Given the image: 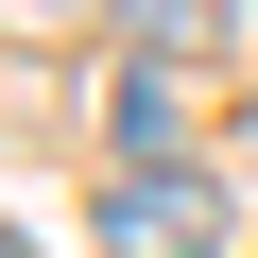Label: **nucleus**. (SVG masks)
<instances>
[{"label": "nucleus", "mask_w": 258, "mask_h": 258, "mask_svg": "<svg viewBox=\"0 0 258 258\" xmlns=\"http://www.w3.org/2000/svg\"><path fill=\"white\" fill-rule=\"evenodd\" d=\"M86 241H103V258H224V189L172 172V155H120L103 207H86Z\"/></svg>", "instance_id": "1"}, {"label": "nucleus", "mask_w": 258, "mask_h": 258, "mask_svg": "<svg viewBox=\"0 0 258 258\" xmlns=\"http://www.w3.org/2000/svg\"><path fill=\"white\" fill-rule=\"evenodd\" d=\"M103 120H120V155H172V120H189V86H172L155 52H120V103H103Z\"/></svg>", "instance_id": "2"}, {"label": "nucleus", "mask_w": 258, "mask_h": 258, "mask_svg": "<svg viewBox=\"0 0 258 258\" xmlns=\"http://www.w3.org/2000/svg\"><path fill=\"white\" fill-rule=\"evenodd\" d=\"M120 52H155V69L224 52V0H120Z\"/></svg>", "instance_id": "3"}, {"label": "nucleus", "mask_w": 258, "mask_h": 258, "mask_svg": "<svg viewBox=\"0 0 258 258\" xmlns=\"http://www.w3.org/2000/svg\"><path fill=\"white\" fill-rule=\"evenodd\" d=\"M0 258H35V241H18V224H0Z\"/></svg>", "instance_id": "4"}]
</instances>
